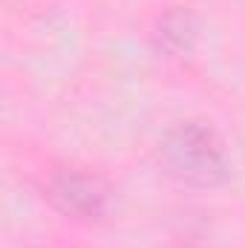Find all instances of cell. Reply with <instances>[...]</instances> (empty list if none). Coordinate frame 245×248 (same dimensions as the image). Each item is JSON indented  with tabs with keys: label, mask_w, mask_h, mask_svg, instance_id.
<instances>
[{
	"label": "cell",
	"mask_w": 245,
	"mask_h": 248,
	"mask_svg": "<svg viewBox=\"0 0 245 248\" xmlns=\"http://www.w3.org/2000/svg\"><path fill=\"white\" fill-rule=\"evenodd\" d=\"M162 162L176 179L196 187H216L228 176L222 141L199 122H182L165 133Z\"/></svg>",
	"instance_id": "cell-1"
},
{
	"label": "cell",
	"mask_w": 245,
	"mask_h": 248,
	"mask_svg": "<svg viewBox=\"0 0 245 248\" xmlns=\"http://www.w3.org/2000/svg\"><path fill=\"white\" fill-rule=\"evenodd\" d=\"M46 199L69 219H104L113 205V190L98 173L61 168L46 182Z\"/></svg>",
	"instance_id": "cell-2"
},
{
	"label": "cell",
	"mask_w": 245,
	"mask_h": 248,
	"mask_svg": "<svg viewBox=\"0 0 245 248\" xmlns=\"http://www.w3.org/2000/svg\"><path fill=\"white\" fill-rule=\"evenodd\" d=\"M153 41L162 52H168L170 58H182L190 55L193 44H196V20L187 9H168L153 29Z\"/></svg>",
	"instance_id": "cell-3"
}]
</instances>
